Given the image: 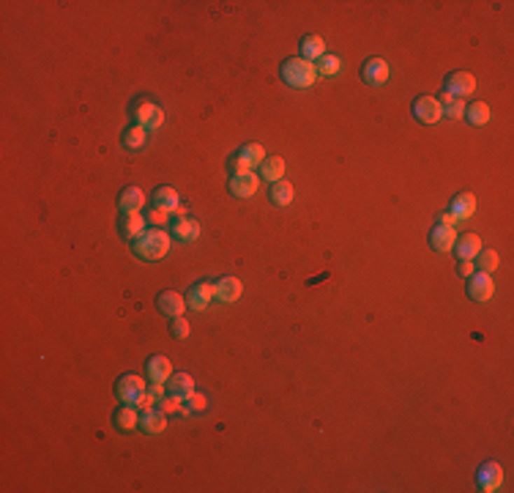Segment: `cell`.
Masks as SVG:
<instances>
[{
	"mask_svg": "<svg viewBox=\"0 0 514 493\" xmlns=\"http://www.w3.org/2000/svg\"><path fill=\"white\" fill-rule=\"evenodd\" d=\"M479 250H482V238L476 233H462V236H457V241H454V255H457L459 261H473Z\"/></svg>",
	"mask_w": 514,
	"mask_h": 493,
	"instance_id": "cell-21",
	"label": "cell"
},
{
	"mask_svg": "<svg viewBox=\"0 0 514 493\" xmlns=\"http://www.w3.org/2000/svg\"><path fill=\"white\" fill-rule=\"evenodd\" d=\"M172 247V236L162 228H148V231L132 241V252L140 258V261H162Z\"/></svg>",
	"mask_w": 514,
	"mask_h": 493,
	"instance_id": "cell-1",
	"label": "cell"
},
{
	"mask_svg": "<svg viewBox=\"0 0 514 493\" xmlns=\"http://www.w3.org/2000/svg\"><path fill=\"white\" fill-rule=\"evenodd\" d=\"M186 406L181 408V414H197V411H202V408L208 406V400H205V395H200V392H195L189 400H183Z\"/></svg>",
	"mask_w": 514,
	"mask_h": 493,
	"instance_id": "cell-36",
	"label": "cell"
},
{
	"mask_svg": "<svg viewBox=\"0 0 514 493\" xmlns=\"http://www.w3.org/2000/svg\"><path fill=\"white\" fill-rule=\"evenodd\" d=\"M145 376L151 378L153 384H167L172 376V365L167 356H151L148 362H145Z\"/></svg>",
	"mask_w": 514,
	"mask_h": 493,
	"instance_id": "cell-17",
	"label": "cell"
},
{
	"mask_svg": "<svg viewBox=\"0 0 514 493\" xmlns=\"http://www.w3.org/2000/svg\"><path fill=\"white\" fill-rule=\"evenodd\" d=\"M389 77H391V69H389V63H386L383 58L364 60V66H361V80H364L367 86H372V88L386 86V83H389Z\"/></svg>",
	"mask_w": 514,
	"mask_h": 493,
	"instance_id": "cell-8",
	"label": "cell"
},
{
	"mask_svg": "<svg viewBox=\"0 0 514 493\" xmlns=\"http://www.w3.org/2000/svg\"><path fill=\"white\" fill-rule=\"evenodd\" d=\"M148 220H145L140 211H134V214H120V220H118V233H120V238H126V241H134V238H140L148 228Z\"/></svg>",
	"mask_w": 514,
	"mask_h": 493,
	"instance_id": "cell-11",
	"label": "cell"
},
{
	"mask_svg": "<svg viewBox=\"0 0 514 493\" xmlns=\"http://www.w3.org/2000/svg\"><path fill=\"white\" fill-rule=\"evenodd\" d=\"M148 395L156 400V398H165V389H162V384H153L151 381V386H148Z\"/></svg>",
	"mask_w": 514,
	"mask_h": 493,
	"instance_id": "cell-39",
	"label": "cell"
},
{
	"mask_svg": "<svg viewBox=\"0 0 514 493\" xmlns=\"http://www.w3.org/2000/svg\"><path fill=\"white\" fill-rule=\"evenodd\" d=\"M473 211H476V198H473L471 192H459V195H454L449 214H452L457 222H462V220H471V217H473Z\"/></svg>",
	"mask_w": 514,
	"mask_h": 493,
	"instance_id": "cell-25",
	"label": "cell"
},
{
	"mask_svg": "<svg viewBox=\"0 0 514 493\" xmlns=\"http://www.w3.org/2000/svg\"><path fill=\"white\" fill-rule=\"evenodd\" d=\"M454 241H457V225H443V222H435V228L429 231V247L435 252H452L454 250Z\"/></svg>",
	"mask_w": 514,
	"mask_h": 493,
	"instance_id": "cell-7",
	"label": "cell"
},
{
	"mask_svg": "<svg viewBox=\"0 0 514 493\" xmlns=\"http://www.w3.org/2000/svg\"><path fill=\"white\" fill-rule=\"evenodd\" d=\"M438 102H440V113H443V118L459 121V118L465 116V102H462V99H454V96L443 93V96H440Z\"/></svg>",
	"mask_w": 514,
	"mask_h": 493,
	"instance_id": "cell-30",
	"label": "cell"
},
{
	"mask_svg": "<svg viewBox=\"0 0 514 493\" xmlns=\"http://www.w3.org/2000/svg\"><path fill=\"white\" fill-rule=\"evenodd\" d=\"M228 173L230 175H244V173H252V168H249V162L241 156V154H232L228 159Z\"/></svg>",
	"mask_w": 514,
	"mask_h": 493,
	"instance_id": "cell-34",
	"label": "cell"
},
{
	"mask_svg": "<svg viewBox=\"0 0 514 493\" xmlns=\"http://www.w3.org/2000/svg\"><path fill=\"white\" fill-rule=\"evenodd\" d=\"M181 403H183V400H178V398H172V395H165V398L159 400V408H162L165 414H175V411H181Z\"/></svg>",
	"mask_w": 514,
	"mask_h": 493,
	"instance_id": "cell-37",
	"label": "cell"
},
{
	"mask_svg": "<svg viewBox=\"0 0 514 493\" xmlns=\"http://www.w3.org/2000/svg\"><path fill=\"white\" fill-rule=\"evenodd\" d=\"M113 425H115V431H120V433H129V431L140 428V414L134 411V406H129V403H120V406L115 408V414H113Z\"/></svg>",
	"mask_w": 514,
	"mask_h": 493,
	"instance_id": "cell-18",
	"label": "cell"
},
{
	"mask_svg": "<svg viewBox=\"0 0 514 493\" xmlns=\"http://www.w3.org/2000/svg\"><path fill=\"white\" fill-rule=\"evenodd\" d=\"M145 205V192L140 187H123L118 195V208L120 214H134Z\"/></svg>",
	"mask_w": 514,
	"mask_h": 493,
	"instance_id": "cell-19",
	"label": "cell"
},
{
	"mask_svg": "<svg viewBox=\"0 0 514 493\" xmlns=\"http://www.w3.org/2000/svg\"><path fill=\"white\" fill-rule=\"evenodd\" d=\"M120 143H123L126 151H140V148L148 143V132H145L143 126H137V123H134V126H126Z\"/></svg>",
	"mask_w": 514,
	"mask_h": 493,
	"instance_id": "cell-28",
	"label": "cell"
},
{
	"mask_svg": "<svg viewBox=\"0 0 514 493\" xmlns=\"http://www.w3.org/2000/svg\"><path fill=\"white\" fill-rule=\"evenodd\" d=\"M151 222H156V225H159V222H170V214H167V211H162V208H151V214H148V225H151Z\"/></svg>",
	"mask_w": 514,
	"mask_h": 493,
	"instance_id": "cell-38",
	"label": "cell"
},
{
	"mask_svg": "<svg viewBox=\"0 0 514 493\" xmlns=\"http://www.w3.org/2000/svg\"><path fill=\"white\" fill-rule=\"evenodd\" d=\"M293 184L290 181H274L271 187H268V201H271V205H277V208H285V205L293 203Z\"/></svg>",
	"mask_w": 514,
	"mask_h": 493,
	"instance_id": "cell-26",
	"label": "cell"
},
{
	"mask_svg": "<svg viewBox=\"0 0 514 493\" xmlns=\"http://www.w3.org/2000/svg\"><path fill=\"white\" fill-rule=\"evenodd\" d=\"M151 205L167 211L172 217V214L181 208V198H178V192H175L172 187H156V192H153V198H151Z\"/></svg>",
	"mask_w": 514,
	"mask_h": 493,
	"instance_id": "cell-22",
	"label": "cell"
},
{
	"mask_svg": "<svg viewBox=\"0 0 514 493\" xmlns=\"http://www.w3.org/2000/svg\"><path fill=\"white\" fill-rule=\"evenodd\" d=\"M410 110H413V118H416L419 123H427V126L438 123V121L443 118L438 96H419V99L413 102V107H410Z\"/></svg>",
	"mask_w": 514,
	"mask_h": 493,
	"instance_id": "cell-6",
	"label": "cell"
},
{
	"mask_svg": "<svg viewBox=\"0 0 514 493\" xmlns=\"http://www.w3.org/2000/svg\"><path fill=\"white\" fill-rule=\"evenodd\" d=\"M476 90V77L471 74V72H452V74H446V80H443V93H449V96H454V99H465V96H471Z\"/></svg>",
	"mask_w": 514,
	"mask_h": 493,
	"instance_id": "cell-5",
	"label": "cell"
},
{
	"mask_svg": "<svg viewBox=\"0 0 514 493\" xmlns=\"http://www.w3.org/2000/svg\"><path fill=\"white\" fill-rule=\"evenodd\" d=\"M156 307H159V313L165 318H178L186 310V299L181 293H175V290H162L159 299H156Z\"/></svg>",
	"mask_w": 514,
	"mask_h": 493,
	"instance_id": "cell-15",
	"label": "cell"
},
{
	"mask_svg": "<svg viewBox=\"0 0 514 493\" xmlns=\"http://www.w3.org/2000/svg\"><path fill=\"white\" fill-rule=\"evenodd\" d=\"M317 74H323V77H337L340 74V69H342V58L340 55H323V58L317 60Z\"/></svg>",
	"mask_w": 514,
	"mask_h": 493,
	"instance_id": "cell-31",
	"label": "cell"
},
{
	"mask_svg": "<svg viewBox=\"0 0 514 493\" xmlns=\"http://www.w3.org/2000/svg\"><path fill=\"white\" fill-rule=\"evenodd\" d=\"M476 271V266H473V261H459V274H465V277H471Z\"/></svg>",
	"mask_w": 514,
	"mask_h": 493,
	"instance_id": "cell-40",
	"label": "cell"
},
{
	"mask_svg": "<svg viewBox=\"0 0 514 493\" xmlns=\"http://www.w3.org/2000/svg\"><path fill=\"white\" fill-rule=\"evenodd\" d=\"M214 302V283H197L189 288V296H186V304L195 310V313H202L208 304Z\"/></svg>",
	"mask_w": 514,
	"mask_h": 493,
	"instance_id": "cell-16",
	"label": "cell"
},
{
	"mask_svg": "<svg viewBox=\"0 0 514 493\" xmlns=\"http://www.w3.org/2000/svg\"><path fill=\"white\" fill-rule=\"evenodd\" d=\"M244 293V285L238 277H222L219 283H214V299L222 304H235Z\"/></svg>",
	"mask_w": 514,
	"mask_h": 493,
	"instance_id": "cell-14",
	"label": "cell"
},
{
	"mask_svg": "<svg viewBox=\"0 0 514 493\" xmlns=\"http://www.w3.org/2000/svg\"><path fill=\"white\" fill-rule=\"evenodd\" d=\"M257 187H260V181H257L255 173L230 175L228 192L232 195V198H238V201H249V198L257 192Z\"/></svg>",
	"mask_w": 514,
	"mask_h": 493,
	"instance_id": "cell-12",
	"label": "cell"
},
{
	"mask_svg": "<svg viewBox=\"0 0 514 493\" xmlns=\"http://www.w3.org/2000/svg\"><path fill=\"white\" fill-rule=\"evenodd\" d=\"M279 77H282L290 88L304 90V88L314 86V80H317V69H314V63L304 60L301 55H296V58H287L285 63H282Z\"/></svg>",
	"mask_w": 514,
	"mask_h": 493,
	"instance_id": "cell-2",
	"label": "cell"
},
{
	"mask_svg": "<svg viewBox=\"0 0 514 493\" xmlns=\"http://www.w3.org/2000/svg\"><path fill=\"white\" fill-rule=\"evenodd\" d=\"M167 389H170L172 398L189 400L195 395V378L189 376V373H172L170 381H167Z\"/></svg>",
	"mask_w": 514,
	"mask_h": 493,
	"instance_id": "cell-23",
	"label": "cell"
},
{
	"mask_svg": "<svg viewBox=\"0 0 514 493\" xmlns=\"http://www.w3.org/2000/svg\"><path fill=\"white\" fill-rule=\"evenodd\" d=\"M170 236L175 241H197L200 238V222L192 217H170Z\"/></svg>",
	"mask_w": 514,
	"mask_h": 493,
	"instance_id": "cell-9",
	"label": "cell"
},
{
	"mask_svg": "<svg viewBox=\"0 0 514 493\" xmlns=\"http://www.w3.org/2000/svg\"><path fill=\"white\" fill-rule=\"evenodd\" d=\"M165 428H167V414L162 408H145L143 417H140V431L148 435H156Z\"/></svg>",
	"mask_w": 514,
	"mask_h": 493,
	"instance_id": "cell-20",
	"label": "cell"
},
{
	"mask_svg": "<svg viewBox=\"0 0 514 493\" xmlns=\"http://www.w3.org/2000/svg\"><path fill=\"white\" fill-rule=\"evenodd\" d=\"M476 482H479V488L485 493H492L498 491L501 485H503V468L501 464H482V468L476 471Z\"/></svg>",
	"mask_w": 514,
	"mask_h": 493,
	"instance_id": "cell-13",
	"label": "cell"
},
{
	"mask_svg": "<svg viewBox=\"0 0 514 493\" xmlns=\"http://www.w3.org/2000/svg\"><path fill=\"white\" fill-rule=\"evenodd\" d=\"M298 50H301V58L314 63V60H320L323 55H326V41H323V36L310 33V36H304V39H301Z\"/></svg>",
	"mask_w": 514,
	"mask_h": 493,
	"instance_id": "cell-24",
	"label": "cell"
},
{
	"mask_svg": "<svg viewBox=\"0 0 514 493\" xmlns=\"http://www.w3.org/2000/svg\"><path fill=\"white\" fill-rule=\"evenodd\" d=\"M132 116H134V123L137 126H143L145 132H153V129H159L162 123H165V113H162V107L159 104H153L151 99H134L132 102Z\"/></svg>",
	"mask_w": 514,
	"mask_h": 493,
	"instance_id": "cell-3",
	"label": "cell"
},
{
	"mask_svg": "<svg viewBox=\"0 0 514 493\" xmlns=\"http://www.w3.org/2000/svg\"><path fill=\"white\" fill-rule=\"evenodd\" d=\"M238 154L249 162V168H260V165L265 162V148H263L260 143H246Z\"/></svg>",
	"mask_w": 514,
	"mask_h": 493,
	"instance_id": "cell-33",
	"label": "cell"
},
{
	"mask_svg": "<svg viewBox=\"0 0 514 493\" xmlns=\"http://www.w3.org/2000/svg\"><path fill=\"white\" fill-rule=\"evenodd\" d=\"M257 175L263 178V181H268V184H274V181H282L285 178V159L282 156H265V162L257 168Z\"/></svg>",
	"mask_w": 514,
	"mask_h": 493,
	"instance_id": "cell-27",
	"label": "cell"
},
{
	"mask_svg": "<svg viewBox=\"0 0 514 493\" xmlns=\"http://www.w3.org/2000/svg\"><path fill=\"white\" fill-rule=\"evenodd\" d=\"M495 293V283H492V274H485V271H473L468 277V296L473 302H487L492 299Z\"/></svg>",
	"mask_w": 514,
	"mask_h": 493,
	"instance_id": "cell-10",
	"label": "cell"
},
{
	"mask_svg": "<svg viewBox=\"0 0 514 493\" xmlns=\"http://www.w3.org/2000/svg\"><path fill=\"white\" fill-rule=\"evenodd\" d=\"M473 266L479 269V271H485V274H495L498 271V266H501V255L495 252V250H479L476 252V258H473Z\"/></svg>",
	"mask_w": 514,
	"mask_h": 493,
	"instance_id": "cell-29",
	"label": "cell"
},
{
	"mask_svg": "<svg viewBox=\"0 0 514 493\" xmlns=\"http://www.w3.org/2000/svg\"><path fill=\"white\" fill-rule=\"evenodd\" d=\"M170 335L175 340H186V337H189V320L183 318V316L170 318Z\"/></svg>",
	"mask_w": 514,
	"mask_h": 493,
	"instance_id": "cell-35",
	"label": "cell"
},
{
	"mask_svg": "<svg viewBox=\"0 0 514 493\" xmlns=\"http://www.w3.org/2000/svg\"><path fill=\"white\" fill-rule=\"evenodd\" d=\"M462 118H468V123H473V126H485L489 121V107L485 102H473L471 107H465V116Z\"/></svg>",
	"mask_w": 514,
	"mask_h": 493,
	"instance_id": "cell-32",
	"label": "cell"
},
{
	"mask_svg": "<svg viewBox=\"0 0 514 493\" xmlns=\"http://www.w3.org/2000/svg\"><path fill=\"white\" fill-rule=\"evenodd\" d=\"M115 395L120 403H129V406H143L145 395H148V386L140 376H120L115 384Z\"/></svg>",
	"mask_w": 514,
	"mask_h": 493,
	"instance_id": "cell-4",
	"label": "cell"
}]
</instances>
